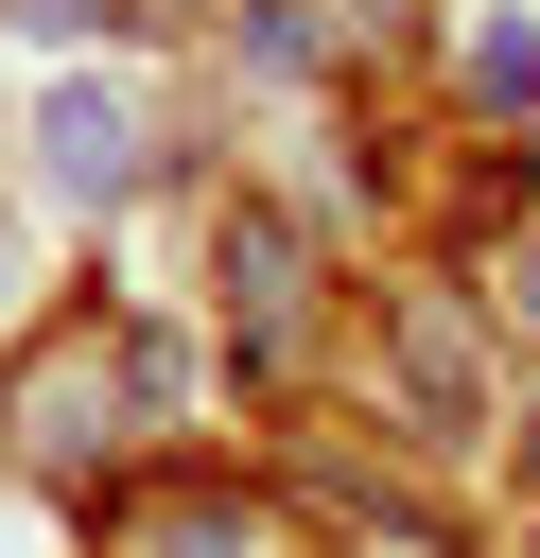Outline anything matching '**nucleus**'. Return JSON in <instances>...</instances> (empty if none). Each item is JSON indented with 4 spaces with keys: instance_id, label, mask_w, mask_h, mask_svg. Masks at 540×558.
<instances>
[{
    "instance_id": "nucleus-1",
    "label": "nucleus",
    "mask_w": 540,
    "mask_h": 558,
    "mask_svg": "<svg viewBox=\"0 0 540 558\" xmlns=\"http://www.w3.org/2000/svg\"><path fill=\"white\" fill-rule=\"evenodd\" d=\"M174 401H192V331L87 279V296H52L35 349H17L0 453H17V471H70V488H105V471L139 488V471H174Z\"/></svg>"
},
{
    "instance_id": "nucleus-2",
    "label": "nucleus",
    "mask_w": 540,
    "mask_h": 558,
    "mask_svg": "<svg viewBox=\"0 0 540 558\" xmlns=\"http://www.w3.org/2000/svg\"><path fill=\"white\" fill-rule=\"evenodd\" d=\"M348 384H366V418H383L401 453H470V436H488V331H470V296H453V279H366Z\"/></svg>"
},
{
    "instance_id": "nucleus-3",
    "label": "nucleus",
    "mask_w": 540,
    "mask_h": 558,
    "mask_svg": "<svg viewBox=\"0 0 540 558\" xmlns=\"http://www.w3.org/2000/svg\"><path fill=\"white\" fill-rule=\"evenodd\" d=\"M209 296H226V384L244 401H296L314 366H331V314H314V244H296V209H226L209 227Z\"/></svg>"
},
{
    "instance_id": "nucleus-4",
    "label": "nucleus",
    "mask_w": 540,
    "mask_h": 558,
    "mask_svg": "<svg viewBox=\"0 0 540 558\" xmlns=\"http://www.w3.org/2000/svg\"><path fill=\"white\" fill-rule=\"evenodd\" d=\"M105 558H331L314 541V506L279 488V471H139L122 506H105Z\"/></svg>"
},
{
    "instance_id": "nucleus-5",
    "label": "nucleus",
    "mask_w": 540,
    "mask_h": 558,
    "mask_svg": "<svg viewBox=\"0 0 540 558\" xmlns=\"http://www.w3.org/2000/svg\"><path fill=\"white\" fill-rule=\"evenodd\" d=\"M35 174H52L70 209H122V192L157 174V105H139L122 70H70V87H35Z\"/></svg>"
},
{
    "instance_id": "nucleus-6",
    "label": "nucleus",
    "mask_w": 540,
    "mask_h": 558,
    "mask_svg": "<svg viewBox=\"0 0 540 558\" xmlns=\"http://www.w3.org/2000/svg\"><path fill=\"white\" fill-rule=\"evenodd\" d=\"M453 70H470L488 140H505V122H540V17H470V52H453Z\"/></svg>"
},
{
    "instance_id": "nucleus-7",
    "label": "nucleus",
    "mask_w": 540,
    "mask_h": 558,
    "mask_svg": "<svg viewBox=\"0 0 540 558\" xmlns=\"http://www.w3.org/2000/svg\"><path fill=\"white\" fill-rule=\"evenodd\" d=\"M435 209H453V227H523V140H470Z\"/></svg>"
},
{
    "instance_id": "nucleus-8",
    "label": "nucleus",
    "mask_w": 540,
    "mask_h": 558,
    "mask_svg": "<svg viewBox=\"0 0 540 558\" xmlns=\"http://www.w3.org/2000/svg\"><path fill=\"white\" fill-rule=\"evenodd\" d=\"M244 52H261V70H331V17H314V0H244Z\"/></svg>"
},
{
    "instance_id": "nucleus-9",
    "label": "nucleus",
    "mask_w": 540,
    "mask_h": 558,
    "mask_svg": "<svg viewBox=\"0 0 540 558\" xmlns=\"http://www.w3.org/2000/svg\"><path fill=\"white\" fill-rule=\"evenodd\" d=\"M505 314H523V331H540V227H523V262H505Z\"/></svg>"
},
{
    "instance_id": "nucleus-10",
    "label": "nucleus",
    "mask_w": 540,
    "mask_h": 558,
    "mask_svg": "<svg viewBox=\"0 0 540 558\" xmlns=\"http://www.w3.org/2000/svg\"><path fill=\"white\" fill-rule=\"evenodd\" d=\"M0 314H17V227H0Z\"/></svg>"
},
{
    "instance_id": "nucleus-11",
    "label": "nucleus",
    "mask_w": 540,
    "mask_h": 558,
    "mask_svg": "<svg viewBox=\"0 0 540 558\" xmlns=\"http://www.w3.org/2000/svg\"><path fill=\"white\" fill-rule=\"evenodd\" d=\"M523 558H540V523H523Z\"/></svg>"
},
{
    "instance_id": "nucleus-12",
    "label": "nucleus",
    "mask_w": 540,
    "mask_h": 558,
    "mask_svg": "<svg viewBox=\"0 0 540 558\" xmlns=\"http://www.w3.org/2000/svg\"><path fill=\"white\" fill-rule=\"evenodd\" d=\"M0 140H17V122H0Z\"/></svg>"
}]
</instances>
